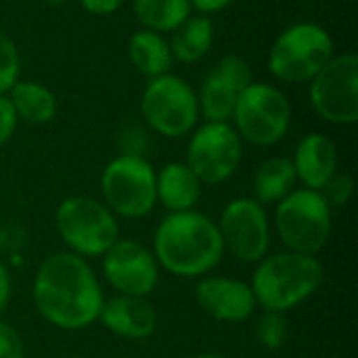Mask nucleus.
<instances>
[{"instance_id":"nucleus-1","label":"nucleus","mask_w":358,"mask_h":358,"mask_svg":"<svg viewBox=\"0 0 358 358\" xmlns=\"http://www.w3.org/2000/svg\"><path fill=\"white\" fill-rule=\"evenodd\" d=\"M31 298L38 315L65 331H80L99 321L105 296L86 258L55 252L38 266Z\"/></svg>"},{"instance_id":"nucleus-2","label":"nucleus","mask_w":358,"mask_h":358,"mask_svg":"<svg viewBox=\"0 0 358 358\" xmlns=\"http://www.w3.org/2000/svg\"><path fill=\"white\" fill-rule=\"evenodd\" d=\"M153 256L168 273L191 279L214 271L224 256V245L216 222L206 214L170 212L155 229Z\"/></svg>"},{"instance_id":"nucleus-3","label":"nucleus","mask_w":358,"mask_h":358,"mask_svg":"<svg viewBox=\"0 0 358 358\" xmlns=\"http://www.w3.org/2000/svg\"><path fill=\"white\" fill-rule=\"evenodd\" d=\"M321 283L323 264L317 256L287 250L264 256L252 275L250 287L262 310L287 315L306 302L321 287Z\"/></svg>"},{"instance_id":"nucleus-4","label":"nucleus","mask_w":358,"mask_h":358,"mask_svg":"<svg viewBox=\"0 0 358 358\" xmlns=\"http://www.w3.org/2000/svg\"><path fill=\"white\" fill-rule=\"evenodd\" d=\"M55 227L67 252L82 258H101L120 239L115 214L103 201L84 195L67 197L59 203Z\"/></svg>"},{"instance_id":"nucleus-5","label":"nucleus","mask_w":358,"mask_h":358,"mask_svg":"<svg viewBox=\"0 0 358 358\" xmlns=\"http://www.w3.org/2000/svg\"><path fill=\"white\" fill-rule=\"evenodd\" d=\"M331 208L319 191L294 189L277 203L275 229L289 252L317 256L329 241Z\"/></svg>"},{"instance_id":"nucleus-6","label":"nucleus","mask_w":358,"mask_h":358,"mask_svg":"<svg viewBox=\"0 0 358 358\" xmlns=\"http://www.w3.org/2000/svg\"><path fill=\"white\" fill-rule=\"evenodd\" d=\"M334 57V40L319 23H296L279 34L268 52V71L289 84L310 82Z\"/></svg>"},{"instance_id":"nucleus-7","label":"nucleus","mask_w":358,"mask_h":358,"mask_svg":"<svg viewBox=\"0 0 358 358\" xmlns=\"http://www.w3.org/2000/svg\"><path fill=\"white\" fill-rule=\"evenodd\" d=\"M101 195L115 216L145 218L157 203L153 166L143 155H117L101 174Z\"/></svg>"},{"instance_id":"nucleus-8","label":"nucleus","mask_w":358,"mask_h":358,"mask_svg":"<svg viewBox=\"0 0 358 358\" xmlns=\"http://www.w3.org/2000/svg\"><path fill=\"white\" fill-rule=\"evenodd\" d=\"M233 122L241 141L256 147H273L289 130L292 105L279 88L252 82L237 101Z\"/></svg>"},{"instance_id":"nucleus-9","label":"nucleus","mask_w":358,"mask_h":358,"mask_svg":"<svg viewBox=\"0 0 358 358\" xmlns=\"http://www.w3.org/2000/svg\"><path fill=\"white\" fill-rule=\"evenodd\" d=\"M141 113L151 130L166 138L187 136L199 120L195 90L178 76L151 78L141 96Z\"/></svg>"},{"instance_id":"nucleus-10","label":"nucleus","mask_w":358,"mask_h":358,"mask_svg":"<svg viewBox=\"0 0 358 358\" xmlns=\"http://www.w3.org/2000/svg\"><path fill=\"white\" fill-rule=\"evenodd\" d=\"M315 111L329 124L348 126L358 120V57L346 52L331 57L310 80Z\"/></svg>"},{"instance_id":"nucleus-11","label":"nucleus","mask_w":358,"mask_h":358,"mask_svg":"<svg viewBox=\"0 0 358 358\" xmlns=\"http://www.w3.org/2000/svg\"><path fill=\"white\" fill-rule=\"evenodd\" d=\"M224 252L245 264H258L268 256L271 222L262 203L254 197H237L227 203L216 222Z\"/></svg>"},{"instance_id":"nucleus-12","label":"nucleus","mask_w":358,"mask_h":358,"mask_svg":"<svg viewBox=\"0 0 358 358\" xmlns=\"http://www.w3.org/2000/svg\"><path fill=\"white\" fill-rule=\"evenodd\" d=\"M243 157V145L231 124L206 122L197 128L187 147V166L201 185H220L229 180Z\"/></svg>"},{"instance_id":"nucleus-13","label":"nucleus","mask_w":358,"mask_h":358,"mask_svg":"<svg viewBox=\"0 0 358 358\" xmlns=\"http://www.w3.org/2000/svg\"><path fill=\"white\" fill-rule=\"evenodd\" d=\"M103 275L122 296L149 298L159 285V264L151 250L134 239H117L103 256Z\"/></svg>"},{"instance_id":"nucleus-14","label":"nucleus","mask_w":358,"mask_h":358,"mask_svg":"<svg viewBox=\"0 0 358 358\" xmlns=\"http://www.w3.org/2000/svg\"><path fill=\"white\" fill-rule=\"evenodd\" d=\"M252 84V69L250 65L237 57L227 55L222 57L203 78L201 90L197 94L199 113L206 122H224L233 120V111L241 92Z\"/></svg>"},{"instance_id":"nucleus-15","label":"nucleus","mask_w":358,"mask_h":358,"mask_svg":"<svg viewBox=\"0 0 358 358\" xmlns=\"http://www.w3.org/2000/svg\"><path fill=\"white\" fill-rule=\"evenodd\" d=\"M195 300L206 315L222 323H243L258 308L250 283L233 277H201Z\"/></svg>"},{"instance_id":"nucleus-16","label":"nucleus","mask_w":358,"mask_h":358,"mask_svg":"<svg viewBox=\"0 0 358 358\" xmlns=\"http://www.w3.org/2000/svg\"><path fill=\"white\" fill-rule=\"evenodd\" d=\"M99 321L113 336L126 340H147L157 329V310L147 298L117 294L103 302Z\"/></svg>"},{"instance_id":"nucleus-17","label":"nucleus","mask_w":358,"mask_h":358,"mask_svg":"<svg viewBox=\"0 0 358 358\" xmlns=\"http://www.w3.org/2000/svg\"><path fill=\"white\" fill-rule=\"evenodd\" d=\"M296 178L304 185V189L321 191L325 182L338 172V151L329 136L310 132L306 134L292 159Z\"/></svg>"},{"instance_id":"nucleus-18","label":"nucleus","mask_w":358,"mask_h":358,"mask_svg":"<svg viewBox=\"0 0 358 358\" xmlns=\"http://www.w3.org/2000/svg\"><path fill=\"white\" fill-rule=\"evenodd\" d=\"M155 191L168 212H187L201 197V180L185 162H172L155 174Z\"/></svg>"},{"instance_id":"nucleus-19","label":"nucleus","mask_w":358,"mask_h":358,"mask_svg":"<svg viewBox=\"0 0 358 358\" xmlns=\"http://www.w3.org/2000/svg\"><path fill=\"white\" fill-rule=\"evenodd\" d=\"M214 42V23L208 15H189L174 31L170 50L172 57L178 59L180 63H197L201 61Z\"/></svg>"},{"instance_id":"nucleus-20","label":"nucleus","mask_w":358,"mask_h":358,"mask_svg":"<svg viewBox=\"0 0 358 358\" xmlns=\"http://www.w3.org/2000/svg\"><path fill=\"white\" fill-rule=\"evenodd\" d=\"M128 57L136 71L147 78L166 76L172 67V50L170 44L157 31H136L128 42Z\"/></svg>"},{"instance_id":"nucleus-21","label":"nucleus","mask_w":358,"mask_h":358,"mask_svg":"<svg viewBox=\"0 0 358 358\" xmlns=\"http://www.w3.org/2000/svg\"><path fill=\"white\" fill-rule=\"evenodd\" d=\"M8 92V101L17 113V120L27 124H48L57 115V99L52 90L38 82L17 80Z\"/></svg>"},{"instance_id":"nucleus-22","label":"nucleus","mask_w":358,"mask_h":358,"mask_svg":"<svg viewBox=\"0 0 358 358\" xmlns=\"http://www.w3.org/2000/svg\"><path fill=\"white\" fill-rule=\"evenodd\" d=\"M296 170L289 157L266 159L254 176V199L262 206L279 203L296 187Z\"/></svg>"},{"instance_id":"nucleus-23","label":"nucleus","mask_w":358,"mask_h":358,"mask_svg":"<svg viewBox=\"0 0 358 358\" xmlns=\"http://www.w3.org/2000/svg\"><path fill=\"white\" fill-rule=\"evenodd\" d=\"M132 10L149 31H174L189 15V0H132Z\"/></svg>"},{"instance_id":"nucleus-24","label":"nucleus","mask_w":358,"mask_h":358,"mask_svg":"<svg viewBox=\"0 0 358 358\" xmlns=\"http://www.w3.org/2000/svg\"><path fill=\"white\" fill-rule=\"evenodd\" d=\"M256 338L266 350H279L289 338V323L283 313H262L256 323Z\"/></svg>"},{"instance_id":"nucleus-25","label":"nucleus","mask_w":358,"mask_h":358,"mask_svg":"<svg viewBox=\"0 0 358 358\" xmlns=\"http://www.w3.org/2000/svg\"><path fill=\"white\" fill-rule=\"evenodd\" d=\"M19 80V52L15 42L0 31V94H6Z\"/></svg>"},{"instance_id":"nucleus-26","label":"nucleus","mask_w":358,"mask_h":358,"mask_svg":"<svg viewBox=\"0 0 358 358\" xmlns=\"http://www.w3.org/2000/svg\"><path fill=\"white\" fill-rule=\"evenodd\" d=\"M325 201L329 203V208H342L350 201V197L355 195V180L350 174H344V172H336L327 182L325 187L319 191Z\"/></svg>"},{"instance_id":"nucleus-27","label":"nucleus","mask_w":358,"mask_h":358,"mask_svg":"<svg viewBox=\"0 0 358 358\" xmlns=\"http://www.w3.org/2000/svg\"><path fill=\"white\" fill-rule=\"evenodd\" d=\"M0 358H25V346L19 331L6 321H0Z\"/></svg>"},{"instance_id":"nucleus-28","label":"nucleus","mask_w":358,"mask_h":358,"mask_svg":"<svg viewBox=\"0 0 358 358\" xmlns=\"http://www.w3.org/2000/svg\"><path fill=\"white\" fill-rule=\"evenodd\" d=\"M17 122L19 120H17V113H15L8 96L0 94V147H4L10 141V136L17 128Z\"/></svg>"},{"instance_id":"nucleus-29","label":"nucleus","mask_w":358,"mask_h":358,"mask_svg":"<svg viewBox=\"0 0 358 358\" xmlns=\"http://www.w3.org/2000/svg\"><path fill=\"white\" fill-rule=\"evenodd\" d=\"M124 0H80L82 8L90 15H111L122 6Z\"/></svg>"},{"instance_id":"nucleus-30","label":"nucleus","mask_w":358,"mask_h":358,"mask_svg":"<svg viewBox=\"0 0 358 358\" xmlns=\"http://www.w3.org/2000/svg\"><path fill=\"white\" fill-rule=\"evenodd\" d=\"M189 2H191V8L199 10L201 15H212V13H218L222 8H227L235 0H189Z\"/></svg>"},{"instance_id":"nucleus-31","label":"nucleus","mask_w":358,"mask_h":358,"mask_svg":"<svg viewBox=\"0 0 358 358\" xmlns=\"http://www.w3.org/2000/svg\"><path fill=\"white\" fill-rule=\"evenodd\" d=\"M8 300H10V275L6 266L0 262V313L6 308Z\"/></svg>"},{"instance_id":"nucleus-32","label":"nucleus","mask_w":358,"mask_h":358,"mask_svg":"<svg viewBox=\"0 0 358 358\" xmlns=\"http://www.w3.org/2000/svg\"><path fill=\"white\" fill-rule=\"evenodd\" d=\"M197 358H229L227 355H220V352H203V355H199Z\"/></svg>"},{"instance_id":"nucleus-33","label":"nucleus","mask_w":358,"mask_h":358,"mask_svg":"<svg viewBox=\"0 0 358 358\" xmlns=\"http://www.w3.org/2000/svg\"><path fill=\"white\" fill-rule=\"evenodd\" d=\"M44 2H46V4H50V6H61L65 0H44Z\"/></svg>"}]
</instances>
